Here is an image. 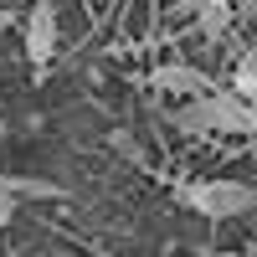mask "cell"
Segmentation results:
<instances>
[{
    "label": "cell",
    "mask_w": 257,
    "mask_h": 257,
    "mask_svg": "<svg viewBox=\"0 0 257 257\" xmlns=\"http://www.w3.org/2000/svg\"><path fill=\"white\" fill-rule=\"evenodd\" d=\"M57 57V0H31L26 11V62L47 72Z\"/></svg>",
    "instance_id": "obj_3"
},
{
    "label": "cell",
    "mask_w": 257,
    "mask_h": 257,
    "mask_svg": "<svg viewBox=\"0 0 257 257\" xmlns=\"http://www.w3.org/2000/svg\"><path fill=\"white\" fill-rule=\"evenodd\" d=\"M206 257H242V252H206Z\"/></svg>",
    "instance_id": "obj_9"
},
{
    "label": "cell",
    "mask_w": 257,
    "mask_h": 257,
    "mask_svg": "<svg viewBox=\"0 0 257 257\" xmlns=\"http://www.w3.org/2000/svg\"><path fill=\"white\" fill-rule=\"evenodd\" d=\"M16 221V196H11V190H0V231H6Z\"/></svg>",
    "instance_id": "obj_7"
},
{
    "label": "cell",
    "mask_w": 257,
    "mask_h": 257,
    "mask_svg": "<svg viewBox=\"0 0 257 257\" xmlns=\"http://www.w3.org/2000/svg\"><path fill=\"white\" fill-rule=\"evenodd\" d=\"M247 6H257V0H247Z\"/></svg>",
    "instance_id": "obj_10"
},
{
    "label": "cell",
    "mask_w": 257,
    "mask_h": 257,
    "mask_svg": "<svg viewBox=\"0 0 257 257\" xmlns=\"http://www.w3.org/2000/svg\"><path fill=\"white\" fill-rule=\"evenodd\" d=\"M149 88L155 93H175V98H201V93L216 88V82H211L201 67H190V62H160V67L149 72Z\"/></svg>",
    "instance_id": "obj_4"
},
{
    "label": "cell",
    "mask_w": 257,
    "mask_h": 257,
    "mask_svg": "<svg viewBox=\"0 0 257 257\" xmlns=\"http://www.w3.org/2000/svg\"><path fill=\"white\" fill-rule=\"evenodd\" d=\"M226 26H231V6H206V11H196V31H201L206 41H216Z\"/></svg>",
    "instance_id": "obj_5"
},
{
    "label": "cell",
    "mask_w": 257,
    "mask_h": 257,
    "mask_svg": "<svg viewBox=\"0 0 257 257\" xmlns=\"http://www.w3.org/2000/svg\"><path fill=\"white\" fill-rule=\"evenodd\" d=\"M175 201L206 221H237L247 211H257V185L226 180V175L221 180H185V185H175Z\"/></svg>",
    "instance_id": "obj_2"
},
{
    "label": "cell",
    "mask_w": 257,
    "mask_h": 257,
    "mask_svg": "<svg viewBox=\"0 0 257 257\" xmlns=\"http://www.w3.org/2000/svg\"><path fill=\"white\" fill-rule=\"evenodd\" d=\"M231 88L247 93V98H257V47H247V52H242L237 72H231Z\"/></svg>",
    "instance_id": "obj_6"
},
{
    "label": "cell",
    "mask_w": 257,
    "mask_h": 257,
    "mask_svg": "<svg viewBox=\"0 0 257 257\" xmlns=\"http://www.w3.org/2000/svg\"><path fill=\"white\" fill-rule=\"evenodd\" d=\"M206 6H231V0H180L185 16H196V11H206Z\"/></svg>",
    "instance_id": "obj_8"
},
{
    "label": "cell",
    "mask_w": 257,
    "mask_h": 257,
    "mask_svg": "<svg viewBox=\"0 0 257 257\" xmlns=\"http://www.w3.org/2000/svg\"><path fill=\"white\" fill-rule=\"evenodd\" d=\"M170 123L190 139H216V134H252L257 139V98H247L237 88H211L201 98H180Z\"/></svg>",
    "instance_id": "obj_1"
}]
</instances>
